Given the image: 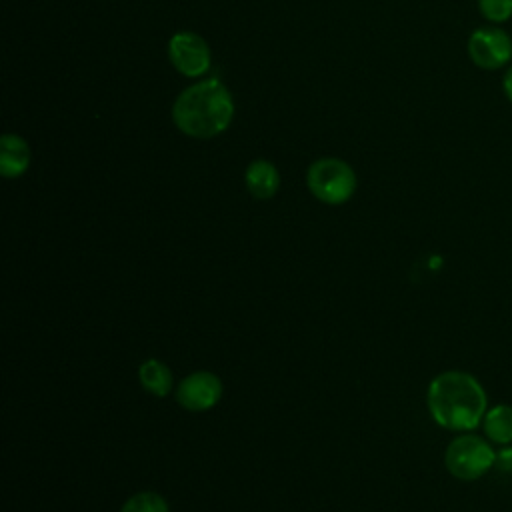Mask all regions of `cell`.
Instances as JSON below:
<instances>
[{"instance_id":"obj_1","label":"cell","mask_w":512,"mask_h":512,"mask_svg":"<svg viewBox=\"0 0 512 512\" xmlns=\"http://www.w3.org/2000/svg\"><path fill=\"white\" fill-rule=\"evenodd\" d=\"M426 402L436 424L458 432L474 430L488 410L484 386L476 376L462 370L438 374L428 386Z\"/></svg>"},{"instance_id":"obj_2","label":"cell","mask_w":512,"mask_h":512,"mask_svg":"<svg viewBox=\"0 0 512 512\" xmlns=\"http://www.w3.org/2000/svg\"><path fill=\"white\" fill-rule=\"evenodd\" d=\"M234 116L230 90L216 78L200 80L178 94L172 104L176 128L192 138H214L222 134Z\"/></svg>"},{"instance_id":"obj_3","label":"cell","mask_w":512,"mask_h":512,"mask_svg":"<svg viewBox=\"0 0 512 512\" xmlns=\"http://www.w3.org/2000/svg\"><path fill=\"white\" fill-rule=\"evenodd\" d=\"M306 182L310 192L326 204H344L356 190V174L340 158L314 160L308 168Z\"/></svg>"},{"instance_id":"obj_4","label":"cell","mask_w":512,"mask_h":512,"mask_svg":"<svg viewBox=\"0 0 512 512\" xmlns=\"http://www.w3.org/2000/svg\"><path fill=\"white\" fill-rule=\"evenodd\" d=\"M444 464L452 476L460 480H476L496 464V452L484 438L462 434L448 444Z\"/></svg>"},{"instance_id":"obj_5","label":"cell","mask_w":512,"mask_h":512,"mask_svg":"<svg viewBox=\"0 0 512 512\" xmlns=\"http://www.w3.org/2000/svg\"><path fill=\"white\" fill-rule=\"evenodd\" d=\"M168 58L172 66L188 76V78H198L208 72L210 68V48L208 42L194 34V32H176L170 42H168Z\"/></svg>"},{"instance_id":"obj_6","label":"cell","mask_w":512,"mask_h":512,"mask_svg":"<svg viewBox=\"0 0 512 512\" xmlns=\"http://www.w3.org/2000/svg\"><path fill=\"white\" fill-rule=\"evenodd\" d=\"M468 56L482 70H498L512 58V38L500 28H478L468 38Z\"/></svg>"},{"instance_id":"obj_7","label":"cell","mask_w":512,"mask_h":512,"mask_svg":"<svg viewBox=\"0 0 512 512\" xmlns=\"http://www.w3.org/2000/svg\"><path fill=\"white\" fill-rule=\"evenodd\" d=\"M222 398V382L212 372L188 374L176 388V400L182 408L202 412L216 406Z\"/></svg>"},{"instance_id":"obj_8","label":"cell","mask_w":512,"mask_h":512,"mask_svg":"<svg viewBox=\"0 0 512 512\" xmlns=\"http://www.w3.org/2000/svg\"><path fill=\"white\" fill-rule=\"evenodd\" d=\"M30 146L18 134H4L0 138V172L6 178L22 176L30 166Z\"/></svg>"},{"instance_id":"obj_9","label":"cell","mask_w":512,"mask_h":512,"mask_svg":"<svg viewBox=\"0 0 512 512\" xmlns=\"http://www.w3.org/2000/svg\"><path fill=\"white\" fill-rule=\"evenodd\" d=\"M244 180H246L248 192L258 200L272 198L280 186V174H278L276 166L262 158L248 164Z\"/></svg>"},{"instance_id":"obj_10","label":"cell","mask_w":512,"mask_h":512,"mask_svg":"<svg viewBox=\"0 0 512 512\" xmlns=\"http://www.w3.org/2000/svg\"><path fill=\"white\" fill-rule=\"evenodd\" d=\"M482 428L488 440L496 444H510L512 442V406L496 404L488 408L482 420Z\"/></svg>"},{"instance_id":"obj_11","label":"cell","mask_w":512,"mask_h":512,"mask_svg":"<svg viewBox=\"0 0 512 512\" xmlns=\"http://www.w3.org/2000/svg\"><path fill=\"white\" fill-rule=\"evenodd\" d=\"M138 378H140V384L154 396H166L172 392V386H174V378H172V372L166 364H162L160 360H146L140 364L138 368Z\"/></svg>"},{"instance_id":"obj_12","label":"cell","mask_w":512,"mask_h":512,"mask_svg":"<svg viewBox=\"0 0 512 512\" xmlns=\"http://www.w3.org/2000/svg\"><path fill=\"white\" fill-rule=\"evenodd\" d=\"M120 512H168V504L156 492H140L128 498Z\"/></svg>"},{"instance_id":"obj_13","label":"cell","mask_w":512,"mask_h":512,"mask_svg":"<svg viewBox=\"0 0 512 512\" xmlns=\"http://www.w3.org/2000/svg\"><path fill=\"white\" fill-rule=\"evenodd\" d=\"M480 14L490 22H506L512 18V0H478Z\"/></svg>"},{"instance_id":"obj_14","label":"cell","mask_w":512,"mask_h":512,"mask_svg":"<svg viewBox=\"0 0 512 512\" xmlns=\"http://www.w3.org/2000/svg\"><path fill=\"white\" fill-rule=\"evenodd\" d=\"M504 472H512V448H504L496 454V464Z\"/></svg>"},{"instance_id":"obj_15","label":"cell","mask_w":512,"mask_h":512,"mask_svg":"<svg viewBox=\"0 0 512 512\" xmlns=\"http://www.w3.org/2000/svg\"><path fill=\"white\" fill-rule=\"evenodd\" d=\"M502 88H504V92H506V96H508V100L512 102V64L506 68V72H504V80H502Z\"/></svg>"}]
</instances>
